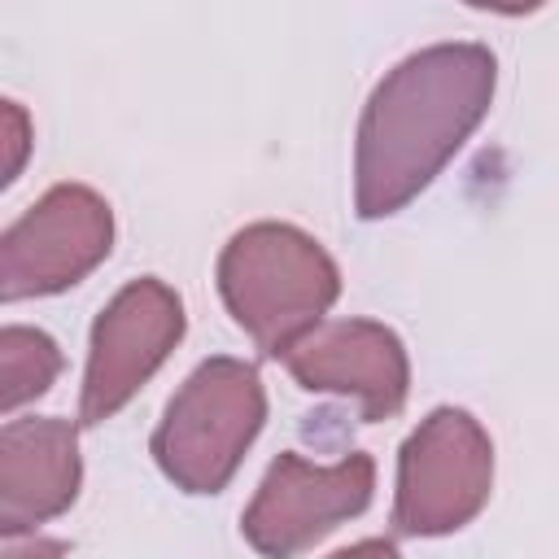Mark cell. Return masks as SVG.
Instances as JSON below:
<instances>
[{
    "instance_id": "obj_1",
    "label": "cell",
    "mask_w": 559,
    "mask_h": 559,
    "mask_svg": "<svg viewBox=\"0 0 559 559\" xmlns=\"http://www.w3.org/2000/svg\"><path fill=\"white\" fill-rule=\"evenodd\" d=\"M498 61L485 44H432L371 92L354 148V205L389 218L411 205L489 114Z\"/></svg>"
},
{
    "instance_id": "obj_2",
    "label": "cell",
    "mask_w": 559,
    "mask_h": 559,
    "mask_svg": "<svg viewBox=\"0 0 559 559\" xmlns=\"http://www.w3.org/2000/svg\"><path fill=\"white\" fill-rule=\"evenodd\" d=\"M218 293L240 332L266 358H284L341 297V271L301 227L249 223L218 253Z\"/></svg>"
},
{
    "instance_id": "obj_3",
    "label": "cell",
    "mask_w": 559,
    "mask_h": 559,
    "mask_svg": "<svg viewBox=\"0 0 559 559\" xmlns=\"http://www.w3.org/2000/svg\"><path fill=\"white\" fill-rule=\"evenodd\" d=\"M266 424V389L245 358H205L170 397L153 459L183 493H218Z\"/></svg>"
},
{
    "instance_id": "obj_4",
    "label": "cell",
    "mask_w": 559,
    "mask_h": 559,
    "mask_svg": "<svg viewBox=\"0 0 559 559\" xmlns=\"http://www.w3.org/2000/svg\"><path fill=\"white\" fill-rule=\"evenodd\" d=\"M493 489V441L463 406H437L402 441L393 528L402 537H441L480 515Z\"/></svg>"
},
{
    "instance_id": "obj_5",
    "label": "cell",
    "mask_w": 559,
    "mask_h": 559,
    "mask_svg": "<svg viewBox=\"0 0 559 559\" xmlns=\"http://www.w3.org/2000/svg\"><path fill=\"white\" fill-rule=\"evenodd\" d=\"M114 249V210L83 183L48 188L0 236V297H52L92 275Z\"/></svg>"
},
{
    "instance_id": "obj_6",
    "label": "cell",
    "mask_w": 559,
    "mask_h": 559,
    "mask_svg": "<svg viewBox=\"0 0 559 559\" xmlns=\"http://www.w3.org/2000/svg\"><path fill=\"white\" fill-rule=\"evenodd\" d=\"M183 341V301L157 275H140L114 293V301L92 323L87 376L79 397V424L114 419L148 376Z\"/></svg>"
},
{
    "instance_id": "obj_7",
    "label": "cell",
    "mask_w": 559,
    "mask_h": 559,
    "mask_svg": "<svg viewBox=\"0 0 559 559\" xmlns=\"http://www.w3.org/2000/svg\"><path fill=\"white\" fill-rule=\"evenodd\" d=\"M371 489H376V463L362 450H354L328 467L284 450L266 467V476L240 520V533L262 555H275V559L301 555L319 537H328L336 524L362 515L371 502Z\"/></svg>"
},
{
    "instance_id": "obj_8",
    "label": "cell",
    "mask_w": 559,
    "mask_h": 559,
    "mask_svg": "<svg viewBox=\"0 0 559 559\" xmlns=\"http://www.w3.org/2000/svg\"><path fill=\"white\" fill-rule=\"evenodd\" d=\"M288 376L310 393L354 397L362 419H389L411 393V358L393 328L376 319H323L284 354Z\"/></svg>"
},
{
    "instance_id": "obj_9",
    "label": "cell",
    "mask_w": 559,
    "mask_h": 559,
    "mask_svg": "<svg viewBox=\"0 0 559 559\" xmlns=\"http://www.w3.org/2000/svg\"><path fill=\"white\" fill-rule=\"evenodd\" d=\"M79 428L66 419H9L0 432V537L13 542L79 498Z\"/></svg>"
},
{
    "instance_id": "obj_10",
    "label": "cell",
    "mask_w": 559,
    "mask_h": 559,
    "mask_svg": "<svg viewBox=\"0 0 559 559\" xmlns=\"http://www.w3.org/2000/svg\"><path fill=\"white\" fill-rule=\"evenodd\" d=\"M61 376V349L48 332L9 323L0 332V411L13 415L17 406L44 397Z\"/></svg>"
},
{
    "instance_id": "obj_11",
    "label": "cell",
    "mask_w": 559,
    "mask_h": 559,
    "mask_svg": "<svg viewBox=\"0 0 559 559\" xmlns=\"http://www.w3.org/2000/svg\"><path fill=\"white\" fill-rule=\"evenodd\" d=\"M0 114H4V183H13L26 162V148H31V122L17 100H4Z\"/></svg>"
},
{
    "instance_id": "obj_12",
    "label": "cell",
    "mask_w": 559,
    "mask_h": 559,
    "mask_svg": "<svg viewBox=\"0 0 559 559\" xmlns=\"http://www.w3.org/2000/svg\"><path fill=\"white\" fill-rule=\"evenodd\" d=\"M472 9H485V13H502V17H520V13H533L542 9L546 0H463Z\"/></svg>"
}]
</instances>
